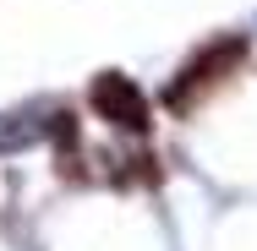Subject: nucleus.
I'll use <instances>...</instances> for the list:
<instances>
[{"label": "nucleus", "instance_id": "nucleus-1", "mask_svg": "<svg viewBox=\"0 0 257 251\" xmlns=\"http://www.w3.org/2000/svg\"><path fill=\"white\" fill-rule=\"evenodd\" d=\"M93 109H99L109 126H120V131H148V99H143V88L132 82V77H120V71H104L99 82H93Z\"/></svg>", "mask_w": 257, "mask_h": 251}, {"label": "nucleus", "instance_id": "nucleus-2", "mask_svg": "<svg viewBox=\"0 0 257 251\" xmlns=\"http://www.w3.org/2000/svg\"><path fill=\"white\" fill-rule=\"evenodd\" d=\"M241 60H246V39H219L213 50H203L192 66H186V71H181V82H175L164 99L175 104V109H186V99H192L197 88H213V82H219L230 66H241Z\"/></svg>", "mask_w": 257, "mask_h": 251}]
</instances>
